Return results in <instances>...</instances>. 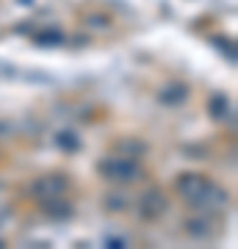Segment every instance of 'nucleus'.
<instances>
[{
	"label": "nucleus",
	"mask_w": 238,
	"mask_h": 249,
	"mask_svg": "<svg viewBox=\"0 0 238 249\" xmlns=\"http://www.w3.org/2000/svg\"><path fill=\"white\" fill-rule=\"evenodd\" d=\"M100 172L106 175L108 180H119V183H130L136 178V166H133L130 160L125 158H108L100 163Z\"/></svg>",
	"instance_id": "nucleus-1"
},
{
	"label": "nucleus",
	"mask_w": 238,
	"mask_h": 249,
	"mask_svg": "<svg viewBox=\"0 0 238 249\" xmlns=\"http://www.w3.org/2000/svg\"><path fill=\"white\" fill-rule=\"evenodd\" d=\"M164 208H166V199H164V194L161 191H147V194L141 196V202H139V213L144 216V219H155V216L164 213Z\"/></svg>",
	"instance_id": "nucleus-2"
},
{
	"label": "nucleus",
	"mask_w": 238,
	"mask_h": 249,
	"mask_svg": "<svg viewBox=\"0 0 238 249\" xmlns=\"http://www.w3.org/2000/svg\"><path fill=\"white\" fill-rule=\"evenodd\" d=\"M205 186H208V180L200 178V175H185V178H180V183H177V188H180V194H183L185 199H197Z\"/></svg>",
	"instance_id": "nucleus-3"
},
{
	"label": "nucleus",
	"mask_w": 238,
	"mask_h": 249,
	"mask_svg": "<svg viewBox=\"0 0 238 249\" xmlns=\"http://www.w3.org/2000/svg\"><path fill=\"white\" fill-rule=\"evenodd\" d=\"M34 194H42V191H50V194H61V191H67V180L58 178V183H53V178H42L36 180L34 188H31Z\"/></svg>",
	"instance_id": "nucleus-4"
}]
</instances>
